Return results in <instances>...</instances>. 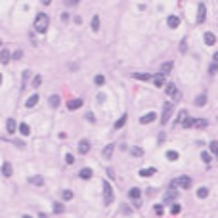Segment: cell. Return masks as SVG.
Instances as JSON below:
<instances>
[{"mask_svg":"<svg viewBox=\"0 0 218 218\" xmlns=\"http://www.w3.org/2000/svg\"><path fill=\"white\" fill-rule=\"evenodd\" d=\"M48 25H50V17L46 16V13H38L36 19H35V31L42 35V33H46Z\"/></svg>","mask_w":218,"mask_h":218,"instance_id":"cell-1","label":"cell"},{"mask_svg":"<svg viewBox=\"0 0 218 218\" xmlns=\"http://www.w3.org/2000/svg\"><path fill=\"white\" fill-rule=\"evenodd\" d=\"M174 113V105L172 104H165L163 107V117H161V125H169V119L172 117Z\"/></svg>","mask_w":218,"mask_h":218,"instance_id":"cell-2","label":"cell"},{"mask_svg":"<svg viewBox=\"0 0 218 218\" xmlns=\"http://www.w3.org/2000/svg\"><path fill=\"white\" fill-rule=\"evenodd\" d=\"M170 186H172V187L180 186V187H184V190H190V187H191V178H190V176H180L178 180H174Z\"/></svg>","mask_w":218,"mask_h":218,"instance_id":"cell-3","label":"cell"},{"mask_svg":"<svg viewBox=\"0 0 218 218\" xmlns=\"http://www.w3.org/2000/svg\"><path fill=\"white\" fill-rule=\"evenodd\" d=\"M104 199H105V205L113 203V187L109 182H104Z\"/></svg>","mask_w":218,"mask_h":218,"instance_id":"cell-4","label":"cell"},{"mask_svg":"<svg viewBox=\"0 0 218 218\" xmlns=\"http://www.w3.org/2000/svg\"><path fill=\"white\" fill-rule=\"evenodd\" d=\"M205 19H207V8H205V4H199V8H197V23H205Z\"/></svg>","mask_w":218,"mask_h":218,"instance_id":"cell-5","label":"cell"},{"mask_svg":"<svg viewBox=\"0 0 218 218\" xmlns=\"http://www.w3.org/2000/svg\"><path fill=\"white\" fill-rule=\"evenodd\" d=\"M81 107H82V100L81 98L67 101V109H69V111H77V109H81Z\"/></svg>","mask_w":218,"mask_h":218,"instance_id":"cell-6","label":"cell"},{"mask_svg":"<svg viewBox=\"0 0 218 218\" xmlns=\"http://www.w3.org/2000/svg\"><path fill=\"white\" fill-rule=\"evenodd\" d=\"M132 78H136V81H155V75H145V73H132Z\"/></svg>","mask_w":218,"mask_h":218,"instance_id":"cell-7","label":"cell"},{"mask_svg":"<svg viewBox=\"0 0 218 218\" xmlns=\"http://www.w3.org/2000/svg\"><path fill=\"white\" fill-rule=\"evenodd\" d=\"M166 94L172 96V100H178V98H180V94H178V90H176V84H172V82L166 84Z\"/></svg>","mask_w":218,"mask_h":218,"instance_id":"cell-8","label":"cell"},{"mask_svg":"<svg viewBox=\"0 0 218 218\" xmlns=\"http://www.w3.org/2000/svg\"><path fill=\"white\" fill-rule=\"evenodd\" d=\"M155 119H157V115H155L153 111H151V113H145L144 117L140 119V125H149V122H153Z\"/></svg>","mask_w":218,"mask_h":218,"instance_id":"cell-9","label":"cell"},{"mask_svg":"<svg viewBox=\"0 0 218 218\" xmlns=\"http://www.w3.org/2000/svg\"><path fill=\"white\" fill-rule=\"evenodd\" d=\"M88 151H90V142L88 140H81V144H78V153L86 155Z\"/></svg>","mask_w":218,"mask_h":218,"instance_id":"cell-10","label":"cell"},{"mask_svg":"<svg viewBox=\"0 0 218 218\" xmlns=\"http://www.w3.org/2000/svg\"><path fill=\"white\" fill-rule=\"evenodd\" d=\"M166 25H169L170 29H176L180 25V17L178 16H169V19H166Z\"/></svg>","mask_w":218,"mask_h":218,"instance_id":"cell-11","label":"cell"},{"mask_svg":"<svg viewBox=\"0 0 218 218\" xmlns=\"http://www.w3.org/2000/svg\"><path fill=\"white\" fill-rule=\"evenodd\" d=\"M0 61H2V65H8V63H10V50H8V48H2V54H0Z\"/></svg>","mask_w":218,"mask_h":218,"instance_id":"cell-12","label":"cell"},{"mask_svg":"<svg viewBox=\"0 0 218 218\" xmlns=\"http://www.w3.org/2000/svg\"><path fill=\"white\" fill-rule=\"evenodd\" d=\"M128 197L132 199V201H138V199L142 197V191H140V187H132V190L128 191Z\"/></svg>","mask_w":218,"mask_h":218,"instance_id":"cell-13","label":"cell"},{"mask_svg":"<svg viewBox=\"0 0 218 218\" xmlns=\"http://www.w3.org/2000/svg\"><path fill=\"white\" fill-rule=\"evenodd\" d=\"M29 184L40 187V186H44V178H42V176H31V178H29Z\"/></svg>","mask_w":218,"mask_h":218,"instance_id":"cell-14","label":"cell"},{"mask_svg":"<svg viewBox=\"0 0 218 218\" xmlns=\"http://www.w3.org/2000/svg\"><path fill=\"white\" fill-rule=\"evenodd\" d=\"M205 44L207 46H214L216 44V36L213 33H205Z\"/></svg>","mask_w":218,"mask_h":218,"instance_id":"cell-15","label":"cell"},{"mask_svg":"<svg viewBox=\"0 0 218 218\" xmlns=\"http://www.w3.org/2000/svg\"><path fill=\"white\" fill-rule=\"evenodd\" d=\"M6 132H8V134H13V132H16V121H13V119H8V121H6Z\"/></svg>","mask_w":218,"mask_h":218,"instance_id":"cell-16","label":"cell"},{"mask_svg":"<svg viewBox=\"0 0 218 218\" xmlns=\"http://www.w3.org/2000/svg\"><path fill=\"white\" fill-rule=\"evenodd\" d=\"M153 174H155V169H153V166H145V169H142V170H140V176H144V178L153 176Z\"/></svg>","mask_w":218,"mask_h":218,"instance_id":"cell-17","label":"cell"},{"mask_svg":"<svg viewBox=\"0 0 218 218\" xmlns=\"http://www.w3.org/2000/svg\"><path fill=\"white\" fill-rule=\"evenodd\" d=\"M36 104H38V94H33V96H31V98H29V100L25 101V105H27L29 109H31V107H35Z\"/></svg>","mask_w":218,"mask_h":218,"instance_id":"cell-18","label":"cell"},{"mask_svg":"<svg viewBox=\"0 0 218 218\" xmlns=\"http://www.w3.org/2000/svg\"><path fill=\"white\" fill-rule=\"evenodd\" d=\"M172 199H176V187H172V186H170V191H166V193H165V201L169 203V201H172Z\"/></svg>","mask_w":218,"mask_h":218,"instance_id":"cell-19","label":"cell"},{"mask_svg":"<svg viewBox=\"0 0 218 218\" xmlns=\"http://www.w3.org/2000/svg\"><path fill=\"white\" fill-rule=\"evenodd\" d=\"M113 149H115V145H113V144H109V145H105V147H104L101 155H104L105 159H109V157H111V153H113Z\"/></svg>","mask_w":218,"mask_h":218,"instance_id":"cell-20","label":"cell"},{"mask_svg":"<svg viewBox=\"0 0 218 218\" xmlns=\"http://www.w3.org/2000/svg\"><path fill=\"white\" fill-rule=\"evenodd\" d=\"M90 27H92V31H94V33H98V31H100V16H94V17H92Z\"/></svg>","mask_w":218,"mask_h":218,"instance_id":"cell-21","label":"cell"},{"mask_svg":"<svg viewBox=\"0 0 218 218\" xmlns=\"http://www.w3.org/2000/svg\"><path fill=\"white\" fill-rule=\"evenodd\" d=\"M19 132H21V136H29V134H31V128H29L27 122H21V125H19Z\"/></svg>","mask_w":218,"mask_h":218,"instance_id":"cell-22","label":"cell"},{"mask_svg":"<svg viewBox=\"0 0 218 218\" xmlns=\"http://www.w3.org/2000/svg\"><path fill=\"white\" fill-rule=\"evenodd\" d=\"M126 119H128V115L125 113V115H122V117L117 121V122H115V130H121L122 126H125V122H126Z\"/></svg>","mask_w":218,"mask_h":218,"instance_id":"cell-23","label":"cell"},{"mask_svg":"<svg viewBox=\"0 0 218 218\" xmlns=\"http://www.w3.org/2000/svg\"><path fill=\"white\" fill-rule=\"evenodd\" d=\"M2 174H4L6 178L12 176V165H10V163H4V165H2Z\"/></svg>","mask_w":218,"mask_h":218,"instance_id":"cell-24","label":"cell"},{"mask_svg":"<svg viewBox=\"0 0 218 218\" xmlns=\"http://www.w3.org/2000/svg\"><path fill=\"white\" fill-rule=\"evenodd\" d=\"M60 104H61V100H60V96H50V105L52 107H60Z\"/></svg>","mask_w":218,"mask_h":218,"instance_id":"cell-25","label":"cell"},{"mask_svg":"<svg viewBox=\"0 0 218 218\" xmlns=\"http://www.w3.org/2000/svg\"><path fill=\"white\" fill-rule=\"evenodd\" d=\"M166 159H169V161H178V151H174V149L166 151Z\"/></svg>","mask_w":218,"mask_h":218,"instance_id":"cell-26","label":"cell"},{"mask_svg":"<svg viewBox=\"0 0 218 218\" xmlns=\"http://www.w3.org/2000/svg\"><path fill=\"white\" fill-rule=\"evenodd\" d=\"M193 101H195V105H205L207 104V96H205V94H201V96H197Z\"/></svg>","mask_w":218,"mask_h":218,"instance_id":"cell-27","label":"cell"},{"mask_svg":"<svg viewBox=\"0 0 218 218\" xmlns=\"http://www.w3.org/2000/svg\"><path fill=\"white\" fill-rule=\"evenodd\" d=\"M81 178H82V180H90V178H92V170H90V169H82V170H81Z\"/></svg>","mask_w":218,"mask_h":218,"instance_id":"cell-28","label":"cell"},{"mask_svg":"<svg viewBox=\"0 0 218 218\" xmlns=\"http://www.w3.org/2000/svg\"><path fill=\"white\" fill-rule=\"evenodd\" d=\"M182 126H184V128H190V126H195V121H193V119H190V117H186L184 121H182Z\"/></svg>","mask_w":218,"mask_h":218,"instance_id":"cell-29","label":"cell"},{"mask_svg":"<svg viewBox=\"0 0 218 218\" xmlns=\"http://www.w3.org/2000/svg\"><path fill=\"white\" fill-rule=\"evenodd\" d=\"M195 126H197V128H207V126H209V121H205V119H195Z\"/></svg>","mask_w":218,"mask_h":218,"instance_id":"cell-30","label":"cell"},{"mask_svg":"<svg viewBox=\"0 0 218 218\" xmlns=\"http://www.w3.org/2000/svg\"><path fill=\"white\" fill-rule=\"evenodd\" d=\"M207 195H209V187H199L197 190V197L199 199H205Z\"/></svg>","mask_w":218,"mask_h":218,"instance_id":"cell-31","label":"cell"},{"mask_svg":"<svg viewBox=\"0 0 218 218\" xmlns=\"http://www.w3.org/2000/svg\"><path fill=\"white\" fill-rule=\"evenodd\" d=\"M163 81H165V73H157V75H155V84L163 86Z\"/></svg>","mask_w":218,"mask_h":218,"instance_id":"cell-32","label":"cell"},{"mask_svg":"<svg viewBox=\"0 0 218 218\" xmlns=\"http://www.w3.org/2000/svg\"><path fill=\"white\" fill-rule=\"evenodd\" d=\"M201 159H203V163H210V161H213V155H210L209 151H203V153H201Z\"/></svg>","mask_w":218,"mask_h":218,"instance_id":"cell-33","label":"cell"},{"mask_svg":"<svg viewBox=\"0 0 218 218\" xmlns=\"http://www.w3.org/2000/svg\"><path fill=\"white\" fill-rule=\"evenodd\" d=\"M94 82H96L98 86L105 84V77H104V75H96V77H94Z\"/></svg>","mask_w":218,"mask_h":218,"instance_id":"cell-34","label":"cell"},{"mask_svg":"<svg viewBox=\"0 0 218 218\" xmlns=\"http://www.w3.org/2000/svg\"><path fill=\"white\" fill-rule=\"evenodd\" d=\"M130 153H132L134 157H142L144 155V149L142 147H132V149H130Z\"/></svg>","mask_w":218,"mask_h":218,"instance_id":"cell-35","label":"cell"},{"mask_svg":"<svg viewBox=\"0 0 218 218\" xmlns=\"http://www.w3.org/2000/svg\"><path fill=\"white\" fill-rule=\"evenodd\" d=\"M170 71H172V61H166V63L163 65L161 73H165V75H166V73H170Z\"/></svg>","mask_w":218,"mask_h":218,"instance_id":"cell-36","label":"cell"},{"mask_svg":"<svg viewBox=\"0 0 218 218\" xmlns=\"http://www.w3.org/2000/svg\"><path fill=\"white\" fill-rule=\"evenodd\" d=\"M61 197H63V201H71V199H73V191H69V190H65V191L61 193Z\"/></svg>","mask_w":218,"mask_h":218,"instance_id":"cell-37","label":"cell"},{"mask_svg":"<svg viewBox=\"0 0 218 218\" xmlns=\"http://www.w3.org/2000/svg\"><path fill=\"white\" fill-rule=\"evenodd\" d=\"M54 213L56 214H61L63 213V205H61V203H54Z\"/></svg>","mask_w":218,"mask_h":218,"instance_id":"cell-38","label":"cell"},{"mask_svg":"<svg viewBox=\"0 0 218 218\" xmlns=\"http://www.w3.org/2000/svg\"><path fill=\"white\" fill-rule=\"evenodd\" d=\"M209 147H210V151H213V153L218 157V144H216V142H210V144H209Z\"/></svg>","mask_w":218,"mask_h":218,"instance_id":"cell-39","label":"cell"},{"mask_svg":"<svg viewBox=\"0 0 218 218\" xmlns=\"http://www.w3.org/2000/svg\"><path fill=\"white\" fill-rule=\"evenodd\" d=\"M216 73H218V63H213L209 67V75H216Z\"/></svg>","mask_w":218,"mask_h":218,"instance_id":"cell-40","label":"cell"},{"mask_svg":"<svg viewBox=\"0 0 218 218\" xmlns=\"http://www.w3.org/2000/svg\"><path fill=\"white\" fill-rule=\"evenodd\" d=\"M40 84H42V77H40V75H36V77H35V81H33V86H35V88H38Z\"/></svg>","mask_w":218,"mask_h":218,"instance_id":"cell-41","label":"cell"},{"mask_svg":"<svg viewBox=\"0 0 218 218\" xmlns=\"http://www.w3.org/2000/svg\"><path fill=\"white\" fill-rule=\"evenodd\" d=\"M65 163H67V165H73V163H75V157H73L71 153H67V157H65Z\"/></svg>","mask_w":218,"mask_h":218,"instance_id":"cell-42","label":"cell"},{"mask_svg":"<svg viewBox=\"0 0 218 218\" xmlns=\"http://www.w3.org/2000/svg\"><path fill=\"white\" fill-rule=\"evenodd\" d=\"M180 210H182V207H180V205H172V209H170V213H172V214H178Z\"/></svg>","mask_w":218,"mask_h":218,"instance_id":"cell-43","label":"cell"},{"mask_svg":"<svg viewBox=\"0 0 218 218\" xmlns=\"http://www.w3.org/2000/svg\"><path fill=\"white\" fill-rule=\"evenodd\" d=\"M121 213H125V214H132V210H130V207L122 205V207H121Z\"/></svg>","mask_w":218,"mask_h":218,"instance_id":"cell-44","label":"cell"},{"mask_svg":"<svg viewBox=\"0 0 218 218\" xmlns=\"http://www.w3.org/2000/svg\"><path fill=\"white\" fill-rule=\"evenodd\" d=\"M153 210H155V214H159V216L163 214V207H161V205H155V207H153Z\"/></svg>","mask_w":218,"mask_h":218,"instance_id":"cell-45","label":"cell"},{"mask_svg":"<svg viewBox=\"0 0 218 218\" xmlns=\"http://www.w3.org/2000/svg\"><path fill=\"white\" fill-rule=\"evenodd\" d=\"M29 75H31L29 71H23V86H25V84H27V81H29Z\"/></svg>","mask_w":218,"mask_h":218,"instance_id":"cell-46","label":"cell"},{"mask_svg":"<svg viewBox=\"0 0 218 218\" xmlns=\"http://www.w3.org/2000/svg\"><path fill=\"white\" fill-rule=\"evenodd\" d=\"M86 121H90V122H94V121H96V117H94V113H86Z\"/></svg>","mask_w":218,"mask_h":218,"instance_id":"cell-47","label":"cell"},{"mask_svg":"<svg viewBox=\"0 0 218 218\" xmlns=\"http://www.w3.org/2000/svg\"><path fill=\"white\" fill-rule=\"evenodd\" d=\"M21 56H23V54H21V52H19V50H17V52H13V56H12V57H13V60H19V57H21Z\"/></svg>","mask_w":218,"mask_h":218,"instance_id":"cell-48","label":"cell"},{"mask_svg":"<svg viewBox=\"0 0 218 218\" xmlns=\"http://www.w3.org/2000/svg\"><path fill=\"white\" fill-rule=\"evenodd\" d=\"M65 4H67V6H73V4H78V0H65Z\"/></svg>","mask_w":218,"mask_h":218,"instance_id":"cell-49","label":"cell"},{"mask_svg":"<svg viewBox=\"0 0 218 218\" xmlns=\"http://www.w3.org/2000/svg\"><path fill=\"white\" fill-rule=\"evenodd\" d=\"M98 101H100V104H104V101H105V94H100V96H98Z\"/></svg>","mask_w":218,"mask_h":218,"instance_id":"cell-50","label":"cell"},{"mask_svg":"<svg viewBox=\"0 0 218 218\" xmlns=\"http://www.w3.org/2000/svg\"><path fill=\"white\" fill-rule=\"evenodd\" d=\"M180 50H182V52H186V40L180 42Z\"/></svg>","mask_w":218,"mask_h":218,"instance_id":"cell-51","label":"cell"},{"mask_svg":"<svg viewBox=\"0 0 218 218\" xmlns=\"http://www.w3.org/2000/svg\"><path fill=\"white\" fill-rule=\"evenodd\" d=\"M69 19V13H61V21H67Z\"/></svg>","mask_w":218,"mask_h":218,"instance_id":"cell-52","label":"cell"},{"mask_svg":"<svg viewBox=\"0 0 218 218\" xmlns=\"http://www.w3.org/2000/svg\"><path fill=\"white\" fill-rule=\"evenodd\" d=\"M42 4H46V6H48V4H52V0H42Z\"/></svg>","mask_w":218,"mask_h":218,"instance_id":"cell-53","label":"cell"},{"mask_svg":"<svg viewBox=\"0 0 218 218\" xmlns=\"http://www.w3.org/2000/svg\"><path fill=\"white\" fill-rule=\"evenodd\" d=\"M214 61H216V63H218V52H216V54H214Z\"/></svg>","mask_w":218,"mask_h":218,"instance_id":"cell-54","label":"cell"},{"mask_svg":"<svg viewBox=\"0 0 218 218\" xmlns=\"http://www.w3.org/2000/svg\"><path fill=\"white\" fill-rule=\"evenodd\" d=\"M23 218H33V216H29V214H23Z\"/></svg>","mask_w":218,"mask_h":218,"instance_id":"cell-55","label":"cell"},{"mask_svg":"<svg viewBox=\"0 0 218 218\" xmlns=\"http://www.w3.org/2000/svg\"><path fill=\"white\" fill-rule=\"evenodd\" d=\"M38 216H40V218H46V214H38Z\"/></svg>","mask_w":218,"mask_h":218,"instance_id":"cell-56","label":"cell"}]
</instances>
